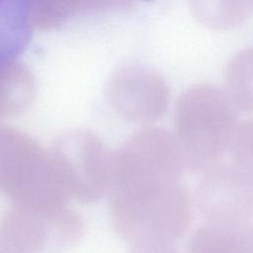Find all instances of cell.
<instances>
[{
  "label": "cell",
  "instance_id": "6",
  "mask_svg": "<svg viewBox=\"0 0 253 253\" xmlns=\"http://www.w3.org/2000/svg\"><path fill=\"white\" fill-rule=\"evenodd\" d=\"M107 94L119 116L140 125L158 121L169 103L165 79L152 68L137 64L122 67L111 79Z\"/></svg>",
  "mask_w": 253,
  "mask_h": 253
},
{
  "label": "cell",
  "instance_id": "5",
  "mask_svg": "<svg viewBox=\"0 0 253 253\" xmlns=\"http://www.w3.org/2000/svg\"><path fill=\"white\" fill-rule=\"evenodd\" d=\"M196 189L198 210L207 223L243 224L253 218V185L233 165L204 171Z\"/></svg>",
  "mask_w": 253,
  "mask_h": 253
},
{
  "label": "cell",
  "instance_id": "7",
  "mask_svg": "<svg viewBox=\"0 0 253 253\" xmlns=\"http://www.w3.org/2000/svg\"><path fill=\"white\" fill-rule=\"evenodd\" d=\"M53 211L12 204L0 221V253H56Z\"/></svg>",
  "mask_w": 253,
  "mask_h": 253
},
{
  "label": "cell",
  "instance_id": "13",
  "mask_svg": "<svg viewBox=\"0 0 253 253\" xmlns=\"http://www.w3.org/2000/svg\"><path fill=\"white\" fill-rule=\"evenodd\" d=\"M129 253H179L173 242L142 241L132 243Z\"/></svg>",
  "mask_w": 253,
  "mask_h": 253
},
{
  "label": "cell",
  "instance_id": "11",
  "mask_svg": "<svg viewBox=\"0 0 253 253\" xmlns=\"http://www.w3.org/2000/svg\"><path fill=\"white\" fill-rule=\"evenodd\" d=\"M190 6L196 19L214 31L238 26L252 8L251 0H190Z\"/></svg>",
  "mask_w": 253,
  "mask_h": 253
},
{
  "label": "cell",
  "instance_id": "2",
  "mask_svg": "<svg viewBox=\"0 0 253 253\" xmlns=\"http://www.w3.org/2000/svg\"><path fill=\"white\" fill-rule=\"evenodd\" d=\"M235 111L225 92L212 85H195L179 96L173 136L185 169L203 173L219 162L238 126Z\"/></svg>",
  "mask_w": 253,
  "mask_h": 253
},
{
  "label": "cell",
  "instance_id": "4",
  "mask_svg": "<svg viewBox=\"0 0 253 253\" xmlns=\"http://www.w3.org/2000/svg\"><path fill=\"white\" fill-rule=\"evenodd\" d=\"M48 152L56 179L70 200L93 203L108 191L110 153L92 130L68 129Z\"/></svg>",
  "mask_w": 253,
  "mask_h": 253
},
{
  "label": "cell",
  "instance_id": "3",
  "mask_svg": "<svg viewBox=\"0 0 253 253\" xmlns=\"http://www.w3.org/2000/svg\"><path fill=\"white\" fill-rule=\"evenodd\" d=\"M0 193L12 204L49 211L69 203L48 150L28 133L0 126Z\"/></svg>",
  "mask_w": 253,
  "mask_h": 253
},
{
  "label": "cell",
  "instance_id": "1",
  "mask_svg": "<svg viewBox=\"0 0 253 253\" xmlns=\"http://www.w3.org/2000/svg\"><path fill=\"white\" fill-rule=\"evenodd\" d=\"M173 134L144 126L110 153L111 220L131 244L175 242L189 228L192 205Z\"/></svg>",
  "mask_w": 253,
  "mask_h": 253
},
{
  "label": "cell",
  "instance_id": "8",
  "mask_svg": "<svg viewBox=\"0 0 253 253\" xmlns=\"http://www.w3.org/2000/svg\"><path fill=\"white\" fill-rule=\"evenodd\" d=\"M189 253H253V225L207 223L191 236Z\"/></svg>",
  "mask_w": 253,
  "mask_h": 253
},
{
  "label": "cell",
  "instance_id": "12",
  "mask_svg": "<svg viewBox=\"0 0 253 253\" xmlns=\"http://www.w3.org/2000/svg\"><path fill=\"white\" fill-rule=\"evenodd\" d=\"M229 149L232 165L253 185V120L237 126Z\"/></svg>",
  "mask_w": 253,
  "mask_h": 253
},
{
  "label": "cell",
  "instance_id": "9",
  "mask_svg": "<svg viewBox=\"0 0 253 253\" xmlns=\"http://www.w3.org/2000/svg\"><path fill=\"white\" fill-rule=\"evenodd\" d=\"M30 36L29 0H0V69L22 53Z\"/></svg>",
  "mask_w": 253,
  "mask_h": 253
},
{
  "label": "cell",
  "instance_id": "10",
  "mask_svg": "<svg viewBox=\"0 0 253 253\" xmlns=\"http://www.w3.org/2000/svg\"><path fill=\"white\" fill-rule=\"evenodd\" d=\"M225 94L237 111L253 112V47L240 50L224 70Z\"/></svg>",
  "mask_w": 253,
  "mask_h": 253
}]
</instances>
